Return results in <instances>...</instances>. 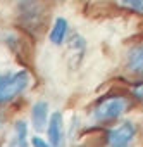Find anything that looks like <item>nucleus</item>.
I'll return each instance as SVG.
<instances>
[{
	"label": "nucleus",
	"mask_w": 143,
	"mask_h": 147,
	"mask_svg": "<svg viewBox=\"0 0 143 147\" xmlns=\"http://www.w3.org/2000/svg\"><path fill=\"white\" fill-rule=\"evenodd\" d=\"M67 38H69V21L65 18H57L50 26L48 40H50L52 45L60 47L67 42Z\"/></svg>",
	"instance_id": "nucleus-7"
},
{
	"label": "nucleus",
	"mask_w": 143,
	"mask_h": 147,
	"mask_svg": "<svg viewBox=\"0 0 143 147\" xmlns=\"http://www.w3.org/2000/svg\"><path fill=\"white\" fill-rule=\"evenodd\" d=\"M119 4L122 5V9L143 16V0H119Z\"/></svg>",
	"instance_id": "nucleus-11"
},
{
	"label": "nucleus",
	"mask_w": 143,
	"mask_h": 147,
	"mask_svg": "<svg viewBox=\"0 0 143 147\" xmlns=\"http://www.w3.org/2000/svg\"><path fill=\"white\" fill-rule=\"evenodd\" d=\"M17 21L31 35L41 31L47 21L45 0H17Z\"/></svg>",
	"instance_id": "nucleus-1"
},
{
	"label": "nucleus",
	"mask_w": 143,
	"mask_h": 147,
	"mask_svg": "<svg viewBox=\"0 0 143 147\" xmlns=\"http://www.w3.org/2000/svg\"><path fill=\"white\" fill-rule=\"evenodd\" d=\"M48 119H50V106H48L45 100L35 102L33 107H31V123H33L35 130H36V131L47 130Z\"/></svg>",
	"instance_id": "nucleus-8"
},
{
	"label": "nucleus",
	"mask_w": 143,
	"mask_h": 147,
	"mask_svg": "<svg viewBox=\"0 0 143 147\" xmlns=\"http://www.w3.org/2000/svg\"><path fill=\"white\" fill-rule=\"evenodd\" d=\"M47 135L50 145H62L64 144V116L60 111H53L50 114L48 125H47Z\"/></svg>",
	"instance_id": "nucleus-5"
},
{
	"label": "nucleus",
	"mask_w": 143,
	"mask_h": 147,
	"mask_svg": "<svg viewBox=\"0 0 143 147\" xmlns=\"http://www.w3.org/2000/svg\"><path fill=\"white\" fill-rule=\"evenodd\" d=\"M133 95L143 104V82H140V83H136V85L133 87Z\"/></svg>",
	"instance_id": "nucleus-12"
},
{
	"label": "nucleus",
	"mask_w": 143,
	"mask_h": 147,
	"mask_svg": "<svg viewBox=\"0 0 143 147\" xmlns=\"http://www.w3.org/2000/svg\"><path fill=\"white\" fill-rule=\"evenodd\" d=\"M2 126H4V118H2V114H0V130H2Z\"/></svg>",
	"instance_id": "nucleus-14"
},
{
	"label": "nucleus",
	"mask_w": 143,
	"mask_h": 147,
	"mask_svg": "<svg viewBox=\"0 0 143 147\" xmlns=\"http://www.w3.org/2000/svg\"><path fill=\"white\" fill-rule=\"evenodd\" d=\"M129 107H131V102L126 95H107L100 99L92 109V119L100 125L112 123L119 119L124 113H128Z\"/></svg>",
	"instance_id": "nucleus-3"
},
{
	"label": "nucleus",
	"mask_w": 143,
	"mask_h": 147,
	"mask_svg": "<svg viewBox=\"0 0 143 147\" xmlns=\"http://www.w3.org/2000/svg\"><path fill=\"white\" fill-rule=\"evenodd\" d=\"M126 67L134 75H143V45H136L128 52Z\"/></svg>",
	"instance_id": "nucleus-9"
},
{
	"label": "nucleus",
	"mask_w": 143,
	"mask_h": 147,
	"mask_svg": "<svg viewBox=\"0 0 143 147\" xmlns=\"http://www.w3.org/2000/svg\"><path fill=\"white\" fill-rule=\"evenodd\" d=\"M31 85V75L26 69L0 71V104H7L24 94Z\"/></svg>",
	"instance_id": "nucleus-2"
},
{
	"label": "nucleus",
	"mask_w": 143,
	"mask_h": 147,
	"mask_svg": "<svg viewBox=\"0 0 143 147\" xmlns=\"http://www.w3.org/2000/svg\"><path fill=\"white\" fill-rule=\"evenodd\" d=\"M14 138H12V145H26L28 144V123L24 119H17L14 123Z\"/></svg>",
	"instance_id": "nucleus-10"
},
{
	"label": "nucleus",
	"mask_w": 143,
	"mask_h": 147,
	"mask_svg": "<svg viewBox=\"0 0 143 147\" xmlns=\"http://www.w3.org/2000/svg\"><path fill=\"white\" fill-rule=\"evenodd\" d=\"M136 138V126L131 121H122L105 133V144L112 147H126Z\"/></svg>",
	"instance_id": "nucleus-4"
},
{
	"label": "nucleus",
	"mask_w": 143,
	"mask_h": 147,
	"mask_svg": "<svg viewBox=\"0 0 143 147\" xmlns=\"http://www.w3.org/2000/svg\"><path fill=\"white\" fill-rule=\"evenodd\" d=\"M31 144H33V145H36V147H38V145H40V147H45V145H50V144H48L47 140H43L41 137H33V138H31Z\"/></svg>",
	"instance_id": "nucleus-13"
},
{
	"label": "nucleus",
	"mask_w": 143,
	"mask_h": 147,
	"mask_svg": "<svg viewBox=\"0 0 143 147\" xmlns=\"http://www.w3.org/2000/svg\"><path fill=\"white\" fill-rule=\"evenodd\" d=\"M86 50V42L80 33H73L67 38V52H69V62L73 67H78L83 61Z\"/></svg>",
	"instance_id": "nucleus-6"
}]
</instances>
